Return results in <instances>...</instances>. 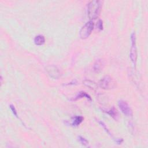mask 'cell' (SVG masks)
<instances>
[{
  "instance_id": "1",
  "label": "cell",
  "mask_w": 148,
  "mask_h": 148,
  "mask_svg": "<svg viewBox=\"0 0 148 148\" xmlns=\"http://www.w3.org/2000/svg\"><path fill=\"white\" fill-rule=\"evenodd\" d=\"M102 7V2L98 0L90 1L87 4V15L90 19L94 20L99 16Z\"/></svg>"
},
{
  "instance_id": "13",
  "label": "cell",
  "mask_w": 148,
  "mask_h": 148,
  "mask_svg": "<svg viewBox=\"0 0 148 148\" xmlns=\"http://www.w3.org/2000/svg\"><path fill=\"white\" fill-rule=\"evenodd\" d=\"M78 138H79V141H80V142H81L83 145H84V146H87V145H88L89 142L86 140V139H85V138H83V137H81V136H79V137H78Z\"/></svg>"
},
{
  "instance_id": "3",
  "label": "cell",
  "mask_w": 148,
  "mask_h": 148,
  "mask_svg": "<svg viewBox=\"0 0 148 148\" xmlns=\"http://www.w3.org/2000/svg\"><path fill=\"white\" fill-rule=\"evenodd\" d=\"M94 24L92 21L87 22L82 27L79 32V36L81 39H85L87 38L91 34L94 29Z\"/></svg>"
},
{
  "instance_id": "15",
  "label": "cell",
  "mask_w": 148,
  "mask_h": 148,
  "mask_svg": "<svg viewBox=\"0 0 148 148\" xmlns=\"http://www.w3.org/2000/svg\"><path fill=\"white\" fill-rule=\"evenodd\" d=\"M10 109H11V110L12 111V112L13 114L14 115V116H15L16 117L18 118L17 112V111H16V109L15 107L13 105H10Z\"/></svg>"
},
{
  "instance_id": "11",
  "label": "cell",
  "mask_w": 148,
  "mask_h": 148,
  "mask_svg": "<svg viewBox=\"0 0 148 148\" xmlns=\"http://www.w3.org/2000/svg\"><path fill=\"white\" fill-rule=\"evenodd\" d=\"M86 98L87 99H88L90 101H91V97L84 91H81V92L78 93V94L76 95V97L74 98L72 100L76 101V100H78V99H80V98Z\"/></svg>"
},
{
  "instance_id": "4",
  "label": "cell",
  "mask_w": 148,
  "mask_h": 148,
  "mask_svg": "<svg viewBox=\"0 0 148 148\" xmlns=\"http://www.w3.org/2000/svg\"><path fill=\"white\" fill-rule=\"evenodd\" d=\"M131 47L130 52V57L131 61L133 63L134 65H135L137 59V48L136 45V37L134 33H132L131 35Z\"/></svg>"
},
{
  "instance_id": "6",
  "label": "cell",
  "mask_w": 148,
  "mask_h": 148,
  "mask_svg": "<svg viewBox=\"0 0 148 148\" xmlns=\"http://www.w3.org/2000/svg\"><path fill=\"white\" fill-rule=\"evenodd\" d=\"M46 71L49 74V75L53 79H58L61 76V73L59 69L55 65H47L46 67Z\"/></svg>"
},
{
  "instance_id": "7",
  "label": "cell",
  "mask_w": 148,
  "mask_h": 148,
  "mask_svg": "<svg viewBox=\"0 0 148 148\" xmlns=\"http://www.w3.org/2000/svg\"><path fill=\"white\" fill-rule=\"evenodd\" d=\"M104 67V63L101 59H98L95 61L94 64L93 69L95 72L99 73L100 72Z\"/></svg>"
},
{
  "instance_id": "2",
  "label": "cell",
  "mask_w": 148,
  "mask_h": 148,
  "mask_svg": "<svg viewBox=\"0 0 148 148\" xmlns=\"http://www.w3.org/2000/svg\"><path fill=\"white\" fill-rule=\"evenodd\" d=\"M116 86V82L110 76L104 77L99 82V86L104 90L114 89Z\"/></svg>"
},
{
  "instance_id": "12",
  "label": "cell",
  "mask_w": 148,
  "mask_h": 148,
  "mask_svg": "<svg viewBox=\"0 0 148 148\" xmlns=\"http://www.w3.org/2000/svg\"><path fill=\"white\" fill-rule=\"evenodd\" d=\"M45 42V38L43 35H38L34 38V43L37 45H42Z\"/></svg>"
},
{
  "instance_id": "10",
  "label": "cell",
  "mask_w": 148,
  "mask_h": 148,
  "mask_svg": "<svg viewBox=\"0 0 148 148\" xmlns=\"http://www.w3.org/2000/svg\"><path fill=\"white\" fill-rule=\"evenodd\" d=\"M83 84L86 86L87 87H89L90 89H92V90H96L98 88V85L97 84L94 82V81H90V80H88V79H85L83 81Z\"/></svg>"
},
{
  "instance_id": "9",
  "label": "cell",
  "mask_w": 148,
  "mask_h": 148,
  "mask_svg": "<svg viewBox=\"0 0 148 148\" xmlns=\"http://www.w3.org/2000/svg\"><path fill=\"white\" fill-rule=\"evenodd\" d=\"M105 112L107 113L108 115H109V116H111L115 120H117L119 119V113L114 107H112L108 111H106Z\"/></svg>"
},
{
  "instance_id": "5",
  "label": "cell",
  "mask_w": 148,
  "mask_h": 148,
  "mask_svg": "<svg viewBox=\"0 0 148 148\" xmlns=\"http://www.w3.org/2000/svg\"><path fill=\"white\" fill-rule=\"evenodd\" d=\"M119 107L121 112L127 116H132L133 115V110L129 104L123 100L119 101L118 103Z\"/></svg>"
},
{
  "instance_id": "8",
  "label": "cell",
  "mask_w": 148,
  "mask_h": 148,
  "mask_svg": "<svg viewBox=\"0 0 148 148\" xmlns=\"http://www.w3.org/2000/svg\"><path fill=\"white\" fill-rule=\"evenodd\" d=\"M84 118L81 116H76L72 118V126L73 127H77L81 125V123L83 121Z\"/></svg>"
},
{
  "instance_id": "14",
  "label": "cell",
  "mask_w": 148,
  "mask_h": 148,
  "mask_svg": "<svg viewBox=\"0 0 148 148\" xmlns=\"http://www.w3.org/2000/svg\"><path fill=\"white\" fill-rule=\"evenodd\" d=\"M97 29H98L99 30H103V21L101 20H99L98 21L97 24Z\"/></svg>"
}]
</instances>
